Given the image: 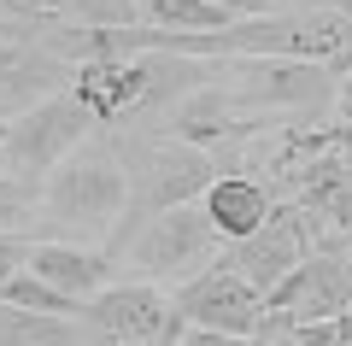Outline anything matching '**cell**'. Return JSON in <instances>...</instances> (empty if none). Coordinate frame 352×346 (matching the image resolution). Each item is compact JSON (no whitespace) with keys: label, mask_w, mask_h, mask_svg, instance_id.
Returning <instances> with one entry per match:
<instances>
[{"label":"cell","mask_w":352,"mask_h":346,"mask_svg":"<svg viewBox=\"0 0 352 346\" xmlns=\"http://www.w3.org/2000/svg\"><path fill=\"white\" fill-rule=\"evenodd\" d=\"M0 18H12V24H53L41 12V0H0Z\"/></svg>","instance_id":"19"},{"label":"cell","mask_w":352,"mask_h":346,"mask_svg":"<svg viewBox=\"0 0 352 346\" xmlns=\"http://www.w3.org/2000/svg\"><path fill=\"white\" fill-rule=\"evenodd\" d=\"M94 129H100V118L88 111V100L76 94V88H59V94H47V100H36V106H24V111L6 118L0 171H12L18 182L36 188L41 176H47L71 147H82Z\"/></svg>","instance_id":"4"},{"label":"cell","mask_w":352,"mask_h":346,"mask_svg":"<svg viewBox=\"0 0 352 346\" xmlns=\"http://www.w3.org/2000/svg\"><path fill=\"white\" fill-rule=\"evenodd\" d=\"M30 270L41 282H53L59 294H71L76 305L118 282V259H112L106 241H53V235H41L30 247Z\"/></svg>","instance_id":"9"},{"label":"cell","mask_w":352,"mask_h":346,"mask_svg":"<svg viewBox=\"0 0 352 346\" xmlns=\"http://www.w3.org/2000/svg\"><path fill=\"white\" fill-rule=\"evenodd\" d=\"M0 153H6V118H0Z\"/></svg>","instance_id":"21"},{"label":"cell","mask_w":352,"mask_h":346,"mask_svg":"<svg viewBox=\"0 0 352 346\" xmlns=\"http://www.w3.org/2000/svg\"><path fill=\"white\" fill-rule=\"evenodd\" d=\"M82 317L94 323L106 346H176L182 334V311H176L170 288L135 282V276H118L112 288L82 299Z\"/></svg>","instance_id":"5"},{"label":"cell","mask_w":352,"mask_h":346,"mask_svg":"<svg viewBox=\"0 0 352 346\" xmlns=\"http://www.w3.org/2000/svg\"><path fill=\"white\" fill-rule=\"evenodd\" d=\"M0 346H106L82 311H18L0 299Z\"/></svg>","instance_id":"11"},{"label":"cell","mask_w":352,"mask_h":346,"mask_svg":"<svg viewBox=\"0 0 352 346\" xmlns=\"http://www.w3.org/2000/svg\"><path fill=\"white\" fill-rule=\"evenodd\" d=\"M30 211H36V188L18 182L12 171H0V235L30 229Z\"/></svg>","instance_id":"15"},{"label":"cell","mask_w":352,"mask_h":346,"mask_svg":"<svg viewBox=\"0 0 352 346\" xmlns=\"http://www.w3.org/2000/svg\"><path fill=\"white\" fill-rule=\"evenodd\" d=\"M106 247H112V259H118V276L182 288L188 276H200L206 264L223 259L229 241L212 229V217L200 211V199H188V206H164V211H153V217L118 229Z\"/></svg>","instance_id":"2"},{"label":"cell","mask_w":352,"mask_h":346,"mask_svg":"<svg viewBox=\"0 0 352 346\" xmlns=\"http://www.w3.org/2000/svg\"><path fill=\"white\" fill-rule=\"evenodd\" d=\"M270 206H276V199H270V188H264L252 171H235V164H229V171H217L212 188L200 194V211L212 217V229H217L223 241L252 235V229L270 217Z\"/></svg>","instance_id":"10"},{"label":"cell","mask_w":352,"mask_h":346,"mask_svg":"<svg viewBox=\"0 0 352 346\" xmlns=\"http://www.w3.org/2000/svg\"><path fill=\"white\" fill-rule=\"evenodd\" d=\"M118 153H124V171H129V211L118 229L153 217L164 206H188L212 188L217 171H229L212 147H194L182 136H164V129H112ZM112 229V235H118Z\"/></svg>","instance_id":"3"},{"label":"cell","mask_w":352,"mask_h":346,"mask_svg":"<svg viewBox=\"0 0 352 346\" xmlns=\"http://www.w3.org/2000/svg\"><path fill=\"white\" fill-rule=\"evenodd\" d=\"M135 12L153 30H223V24H235L217 0H135Z\"/></svg>","instance_id":"12"},{"label":"cell","mask_w":352,"mask_h":346,"mask_svg":"<svg viewBox=\"0 0 352 346\" xmlns=\"http://www.w3.org/2000/svg\"><path fill=\"white\" fill-rule=\"evenodd\" d=\"M71 71L76 65L53 53L41 36H0V118L71 88Z\"/></svg>","instance_id":"7"},{"label":"cell","mask_w":352,"mask_h":346,"mask_svg":"<svg viewBox=\"0 0 352 346\" xmlns=\"http://www.w3.org/2000/svg\"><path fill=\"white\" fill-rule=\"evenodd\" d=\"M30 247H36V235H30V229L0 235V282H6L12 270H24V264H30Z\"/></svg>","instance_id":"16"},{"label":"cell","mask_w":352,"mask_h":346,"mask_svg":"<svg viewBox=\"0 0 352 346\" xmlns=\"http://www.w3.org/2000/svg\"><path fill=\"white\" fill-rule=\"evenodd\" d=\"M182 323H206V329H229V334H252L264 323V294L235 270L229 259L206 264L200 276H188L182 288H170Z\"/></svg>","instance_id":"6"},{"label":"cell","mask_w":352,"mask_h":346,"mask_svg":"<svg viewBox=\"0 0 352 346\" xmlns=\"http://www.w3.org/2000/svg\"><path fill=\"white\" fill-rule=\"evenodd\" d=\"M247 334H229V329H206V323H182L176 346H241Z\"/></svg>","instance_id":"17"},{"label":"cell","mask_w":352,"mask_h":346,"mask_svg":"<svg viewBox=\"0 0 352 346\" xmlns=\"http://www.w3.org/2000/svg\"><path fill=\"white\" fill-rule=\"evenodd\" d=\"M129 211V171L112 129H94L82 147H71L47 176L36 182L30 235L53 241H112V229Z\"/></svg>","instance_id":"1"},{"label":"cell","mask_w":352,"mask_h":346,"mask_svg":"<svg viewBox=\"0 0 352 346\" xmlns=\"http://www.w3.org/2000/svg\"><path fill=\"white\" fill-rule=\"evenodd\" d=\"M229 18H264V12H288V6H305V0H217Z\"/></svg>","instance_id":"18"},{"label":"cell","mask_w":352,"mask_h":346,"mask_svg":"<svg viewBox=\"0 0 352 346\" xmlns=\"http://www.w3.org/2000/svg\"><path fill=\"white\" fill-rule=\"evenodd\" d=\"M153 65H159V53H106V59H82L71 71V88L88 100V111H94L100 124H124L129 111L141 106V94H147Z\"/></svg>","instance_id":"8"},{"label":"cell","mask_w":352,"mask_h":346,"mask_svg":"<svg viewBox=\"0 0 352 346\" xmlns=\"http://www.w3.org/2000/svg\"><path fill=\"white\" fill-rule=\"evenodd\" d=\"M335 118H340V124H352V71L340 76V88H335Z\"/></svg>","instance_id":"20"},{"label":"cell","mask_w":352,"mask_h":346,"mask_svg":"<svg viewBox=\"0 0 352 346\" xmlns=\"http://www.w3.org/2000/svg\"><path fill=\"white\" fill-rule=\"evenodd\" d=\"M41 12L65 24H141L135 0H41Z\"/></svg>","instance_id":"14"},{"label":"cell","mask_w":352,"mask_h":346,"mask_svg":"<svg viewBox=\"0 0 352 346\" xmlns=\"http://www.w3.org/2000/svg\"><path fill=\"white\" fill-rule=\"evenodd\" d=\"M335 346H352V334H340V340H335Z\"/></svg>","instance_id":"22"},{"label":"cell","mask_w":352,"mask_h":346,"mask_svg":"<svg viewBox=\"0 0 352 346\" xmlns=\"http://www.w3.org/2000/svg\"><path fill=\"white\" fill-rule=\"evenodd\" d=\"M0 299H6V305H18V311H59V317L82 311L71 294H59L53 282H41V276L30 270V264H24V270H12L6 282H0Z\"/></svg>","instance_id":"13"}]
</instances>
